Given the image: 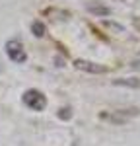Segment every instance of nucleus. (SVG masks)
Here are the masks:
<instances>
[{"mask_svg": "<svg viewBox=\"0 0 140 146\" xmlns=\"http://www.w3.org/2000/svg\"><path fill=\"white\" fill-rule=\"evenodd\" d=\"M23 103L33 111H43L47 107V98L39 90H27L23 94Z\"/></svg>", "mask_w": 140, "mask_h": 146, "instance_id": "1", "label": "nucleus"}, {"mask_svg": "<svg viewBox=\"0 0 140 146\" xmlns=\"http://www.w3.org/2000/svg\"><path fill=\"white\" fill-rule=\"evenodd\" d=\"M70 115H72L70 109H60V113H58V117H60V119H70Z\"/></svg>", "mask_w": 140, "mask_h": 146, "instance_id": "7", "label": "nucleus"}, {"mask_svg": "<svg viewBox=\"0 0 140 146\" xmlns=\"http://www.w3.org/2000/svg\"><path fill=\"white\" fill-rule=\"evenodd\" d=\"M31 31L35 37H43L45 35V23L43 22H33L31 23Z\"/></svg>", "mask_w": 140, "mask_h": 146, "instance_id": "6", "label": "nucleus"}, {"mask_svg": "<svg viewBox=\"0 0 140 146\" xmlns=\"http://www.w3.org/2000/svg\"><path fill=\"white\" fill-rule=\"evenodd\" d=\"M6 55H8V58H10L12 62H25V58H27L23 43L18 41V39H10L6 43Z\"/></svg>", "mask_w": 140, "mask_h": 146, "instance_id": "2", "label": "nucleus"}, {"mask_svg": "<svg viewBox=\"0 0 140 146\" xmlns=\"http://www.w3.org/2000/svg\"><path fill=\"white\" fill-rule=\"evenodd\" d=\"M115 86H127V88H136V90H140V80L138 78H119L113 82Z\"/></svg>", "mask_w": 140, "mask_h": 146, "instance_id": "4", "label": "nucleus"}, {"mask_svg": "<svg viewBox=\"0 0 140 146\" xmlns=\"http://www.w3.org/2000/svg\"><path fill=\"white\" fill-rule=\"evenodd\" d=\"M88 12L90 14H95V16H109L111 14V8H107V6H88Z\"/></svg>", "mask_w": 140, "mask_h": 146, "instance_id": "5", "label": "nucleus"}, {"mask_svg": "<svg viewBox=\"0 0 140 146\" xmlns=\"http://www.w3.org/2000/svg\"><path fill=\"white\" fill-rule=\"evenodd\" d=\"M76 68H80L84 72H90V74H105L107 72V66H101L97 62H92V60H84V58H78L74 60Z\"/></svg>", "mask_w": 140, "mask_h": 146, "instance_id": "3", "label": "nucleus"}]
</instances>
